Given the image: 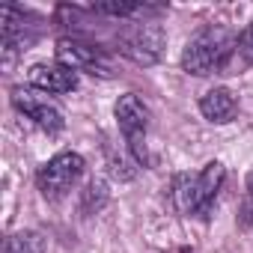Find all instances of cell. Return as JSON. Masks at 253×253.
Returning <instances> with one entry per match:
<instances>
[{
    "label": "cell",
    "instance_id": "obj_9",
    "mask_svg": "<svg viewBox=\"0 0 253 253\" xmlns=\"http://www.w3.org/2000/svg\"><path fill=\"white\" fill-rule=\"evenodd\" d=\"M30 84H33V89L63 95L78 86V72H72L63 63H39L30 69Z\"/></svg>",
    "mask_w": 253,
    "mask_h": 253
},
{
    "label": "cell",
    "instance_id": "obj_16",
    "mask_svg": "<svg viewBox=\"0 0 253 253\" xmlns=\"http://www.w3.org/2000/svg\"><path fill=\"white\" fill-rule=\"evenodd\" d=\"M241 223L253 232V200H250V197L241 203Z\"/></svg>",
    "mask_w": 253,
    "mask_h": 253
},
{
    "label": "cell",
    "instance_id": "obj_10",
    "mask_svg": "<svg viewBox=\"0 0 253 253\" xmlns=\"http://www.w3.org/2000/svg\"><path fill=\"white\" fill-rule=\"evenodd\" d=\"M235 110H238V101H235V95H232L226 86H214V89H209V92L200 98V113H203L209 122L223 125V122H229V119L235 116Z\"/></svg>",
    "mask_w": 253,
    "mask_h": 253
},
{
    "label": "cell",
    "instance_id": "obj_11",
    "mask_svg": "<svg viewBox=\"0 0 253 253\" xmlns=\"http://www.w3.org/2000/svg\"><path fill=\"white\" fill-rule=\"evenodd\" d=\"M3 253H45V238L42 232H33V229L12 232L3 244Z\"/></svg>",
    "mask_w": 253,
    "mask_h": 253
},
{
    "label": "cell",
    "instance_id": "obj_13",
    "mask_svg": "<svg viewBox=\"0 0 253 253\" xmlns=\"http://www.w3.org/2000/svg\"><path fill=\"white\" fill-rule=\"evenodd\" d=\"M92 12L110 15V18H131V15H143L146 6L143 3H92Z\"/></svg>",
    "mask_w": 253,
    "mask_h": 253
},
{
    "label": "cell",
    "instance_id": "obj_8",
    "mask_svg": "<svg viewBox=\"0 0 253 253\" xmlns=\"http://www.w3.org/2000/svg\"><path fill=\"white\" fill-rule=\"evenodd\" d=\"M30 21L33 18L24 9H18V6L6 3L3 9H0V30H3V54H6V60H12V54H21V51H27L36 42L39 30Z\"/></svg>",
    "mask_w": 253,
    "mask_h": 253
},
{
    "label": "cell",
    "instance_id": "obj_17",
    "mask_svg": "<svg viewBox=\"0 0 253 253\" xmlns=\"http://www.w3.org/2000/svg\"><path fill=\"white\" fill-rule=\"evenodd\" d=\"M247 197L253 200V170H250V176H247Z\"/></svg>",
    "mask_w": 253,
    "mask_h": 253
},
{
    "label": "cell",
    "instance_id": "obj_15",
    "mask_svg": "<svg viewBox=\"0 0 253 253\" xmlns=\"http://www.w3.org/2000/svg\"><path fill=\"white\" fill-rule=\"evenodd\" d=\"M107 167H110V176H113V179H119V182H131V179L137 176V170H134V164H131V161L116 158L113 152L107 155Z\"/></svg>",
    "mask_w": 253,
    "mask_h": 253
},
{
    "label": "cell",
    "instance_id": "obj_12",
    "mask_svg": "<svg viewBox=\"0 0 253 253\" xmlns=\"http://www.w3.org/2000/svg\"><path fill=\"white\" fill-rule=\"evenodd\" d=\"M253 63V21L235 36V57H232V69L235 66H250Z\"/></svg>",
    "mask_w": 253,
    "mask_h": 253
},
{
    "label": "cell",
    "instance_id": "obj_7",
    "mask_svg": "<svg viewBox=\"0 0 253 253\" xmlns=\"http://www.w3.org/2000/svg\"><path fill=\"white\" fill-rule=\"evenodd\" d=\"M12 104L18 113H24L33 125H39L42 131L54 134V131H63V110L42 92V89H24V86H15L12 89Z\"/></svg>",
    "mask_w": 253,
    "mask_h": 253
},
{
    "label": "cell",
    "instance_id": "obj_4",
    "mask_svg": "<svg viewBox=\"0 0 253 253\" xmlns=\"http://www.w3.org/2000/svg\"><path fill=\"white\" fill-rule=\"evenodd\" d=\"M116 122H119V131L125 137L131 149V158L137 164H146L149 161V152H146V128H149V107L134 95V92H125L119 101H116Z\"/></svg>",
    "mask_w": 253,
    "mask_h": 253
},
{
    "label": "cell",
    "instance_id": "obj_2",
    "mask_svg": "<svg viewBox=\"0 0 253 253\" xmlns=\"http://www.w3.org/2000/svg\"><path fill=\"white\" fill-rule=\"evenodd\" d=\"M223 179H226V170L217 161L206 164L197 176H179L176 179V191H173L176 209L182 214H194V217L206 220L211 206H214L217 191L223 188Z\"/></svg>",
    "mask_w": 253,
    "mask_h": 253
},
{
    "label": "cell",
    "instance_id": "obj_14",
    "mask_svg": "<svg viewBox=\"0 0 253 253\" xmlns=\"http://www.w3.org/2000/svg\"><path fill=\"white\" fill-rule=\"evenodd\" d=\"M104 203H107L104 182H95V179H92V182L86 185V191H84V203H81V206H84V211H89V214H92V211H98Z\"/></svg>",
    "mask_w": 253,
    "mask_h": 253
},
{
    "label": "cell",
    "instance_id": "obj_3",
    "mask_svg": "<svg viewBox=\"0 0 253 253\" xmlns=\"http://www.w3.org/2000/svg\"><path fill=\"white\" fill-rule=\"evenodd\" d=\"M164 42H167V36H164L161 24H152V21L128 24L116 36L119 54L128 57L137 66H155L161 60V54H164Z\"/></svg>",
    "mask_w": 253,
    "mask_h": 253
},
{
    "label": "cell",
    "instance_id": "obj_5",
    "mask_svg": "<svg viewBox=\"0 0 253 253\" xmlns=\"http://www.w3.org/2000/svg\"><path fill=\"white\" fill-rule=\"evenodd\" d=\"M84 158L78 155V152H60V155H54L48 164H42L39 167V173H36V185H39V191L48 197V200H57V197H63L66 191H72V185L84 176Z\"/></svg>",
    "mask_w": 253,
    "mask_h": 253
},
{
    "label": "cell",
    "instance_id": "obj_1",
    "mask_svg": "<svg viewBox=\"0 0 253 253\" xmlns=\"http://www.w3.org/2000/svg\"><path fill=\"white\" fill-rule=\"evenodd\" d=\"M232 57H235V36L226 27H203L182 54V69L188 75L206 78V75H232Z\"/></svg>",
    "mask_w": 253,
    "mask_h": 253
},
{
    "label": "cell",
    "instance_id": "obj_6",
    "mask_svg": "<svg viewBox=\"0 0 253 253\" xmlns=\"http://www.w3.org/2000/svg\"><path fill=\"white\" fill-rule=\"evenodd\" d=\"M57 63L69 66L72 72H86L95 78H113L116 75L110 57L101 48L81 42V39H60L57 42Z\"/></svg>",
    "mask_w": 253,
    "mask_h": 253
}]
</instances>
